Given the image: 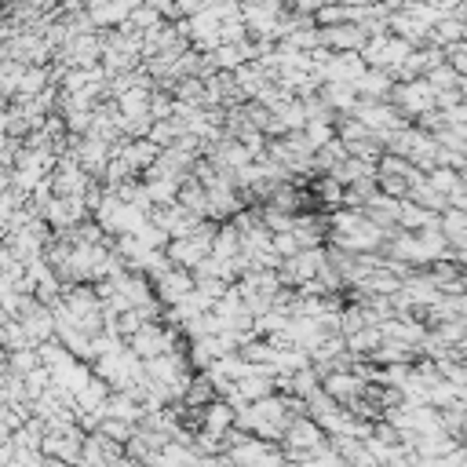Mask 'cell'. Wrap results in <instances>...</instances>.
Here are the masks:
<instances>
[{
  "instance_id": "3",
  "label": "cell",
  "mask_w": 467,
  "mask_h": 467,
  "mask_svg": "<svg viewBox=\"0 0 467 467\" xmlns=\"http://www.w3.org/2000/svg\"><path fill=\"white\" fill-rule=\"evenodd\" d=\"M329 439L325 434V427L310 416V413H300V416H292V424L285 427V439H282V446H285V453H289V460H300L307 449H315V446H322Z\"/></svg>"
},
{
  "instance_id": "5",
  "label": "cell",
  "mask_w": 467,
  "mask_h": 467,
  "mask_svg": "<svg viewBox=\"0 0 467 467\" xmlns=\"http://www.w3.org/2000/svg\"><path fill=\"white\" fill-rule=\"evenodd\" d=\"M322 387H325L332 398L344 401V406H351V401H358V398L369 391V380H362L354 369H332V372H325Z\"/></svg>"
},
{
  "instance_id": "1",
  "label": "cell",
  "mask_w": 467,
  "mask_h": 467,
  "mask_svg": "<svg viewBox=\"0 0 467 467\" xmlns=\"http://www.w3.org/2000/svg\"><path fill=\"white\" fill-rule=\"evenodd\" d=\"M413 51H416V44L406 41V37H398L394 29H387V34H372L365 41V48H362V55H365L369 66H380V70H391V74L398 66H406V58Z\"/></svg>"
},
{
  "instance_id": "4",
  "label": "cell",
  "mask_w": 467,
  "mask_h": 467,
  "mask_svg": "<svg viewBox=\"0 0 467 467\" xmlns=\"http://www.w3.org/2000/svg\"><path fill=\"white\" fill-rule=\"evenodd\" d=\"M153 289H158V296H161L165 307H172V303L186 300V296L198 289V277H194L191 267H172L168 274H161L158 282H153Z\"/></svg>"
},
{
  "instance_id": "10",
  "label": "cell",
  "mask_w": 467,
  "mask_h": 467,
  "mask_svg": "<svg viewBox=\"0 0 467 467\" xmlns=\"http://www.w3.org/2000/svg\"><path fill=\"white\" fill-rule=\"evenodd\" d=\"M322 96H325V103H329L336 113H354V106L362 103L358 88L347 84V81H325V84H322Z\"/></svg>"
},
{
  "instance_id": "11",
  "label": "cell",
  "mask_w": 467,
  "mask_h": 467,
  "mask_svg": "<svg viewBox=\"0 0 467 467\" xmlns=\"http://www.w3.org/2000/svg\"><path fill=\"white\" fill-rule=\"evenodd\" d=\"M303 132H307V139L315 143L318 150L329 146V143L339 136V132H336V121H307V128H303Z\"/></svg>"
},
{
  "instance_id": "8",
  "label": "cell",
  "mask_w": 467,
  "mask_h": 467,
  "mask_svg": "<svg viewBox=\"0 0 467 467\" xmlns=\"http://www.w3.org/2000/svg\"><path fill=\"white\" fill-rule=\"evenodd\" d=\"M398 84V77L391 74V70H380V66H369L358 81H354V88H358V96L362 99H391V88Z\"/></svg>"
},
{
  "instance_id": "13",
  "label": "cell",
  "mask_w": 467,
  "mask_h": 467,
  "mask_svg": "<svg viewBox=\"0 0 467 467\" xmlns=\"http://www.w3.org/2000/svg\"><path fill=\"white\" fill-rule=\"evenodd\" d=\"M463 4H467V0H439V8H442V12H460Z\"/></svg>"
},
{
  "instance_id": "7",
  "label": "cell",
  "mask_w": 467,
  "mask_h": 467,
  "mask_svg": "<svg viewBox=\"0 0 467 467\" xmlns=\"http://www.w3.org/2000/svg\"><path fill=\"white\" fill-rule=\"evenodd\" d=\"M365 70H369V62H365L362 51H336V55L325 62L322 81H347V84H354Z\"/></svg>"
},
{
  "instance_id": "6",
  "label": "cell",
  "mask_w": 467,
  "mask_h": 467,
  "mask_svg": "<svg viewBox=\"0 0 467 467\" xmlns=\"http://www.w3.org/2000/svg\"><path fill=\"white\" fill-rule=\"evenodd\" d=\"M369 41V29L362 22H339V26H322V44L332 51H362Z\"/></svg>"
},
{
  "instance_id": "12",
  "label": "cell",
  "mask_w": 467,
  "mask_h": 467,
  "mask_svg": "<svg viewBox=\"0 0 467 467\" xmlns=\"http://www.w3.org/2000/svg\"><path fill=\"white\" fill-rule=\"evenodd\" d=\"M300 237H296V230H274V253L282 256V260H289V256H296L300 253Z\"/></svg>"
},
{
  "instance_id": "2",
  "label": "cell",
  "mask_w": 467,
  "mask_h": 467,
  "mask_svg": "<svg viewBox=\"0 0 467 467\" xmlns=\"http://www.w3.org/2000/svg\"><path fill=\"white\" fill-rule=\"evenodd\" d=\"M391 103L406 113V117H420L427 110L439 106V91H434V84L427 77H416V81H398L391 88Z\"/></svg>"
},
{
  "instance_id": "9",
  "label": "cell",
  "mask_w": 467,
  "mask_h": 467,
  "mask_svg": "<svg viewBox=\"0 0 467 467\" xmlns=\"http://www.w3.org/2000/svg\"><path fill=\"white\" fill-rule=\"evenodd\" d=\"M460 41H467V15H460V12L442 15L439 26L431 29V44H439V48H453Z\"/></svg>"
}]
</instances>
